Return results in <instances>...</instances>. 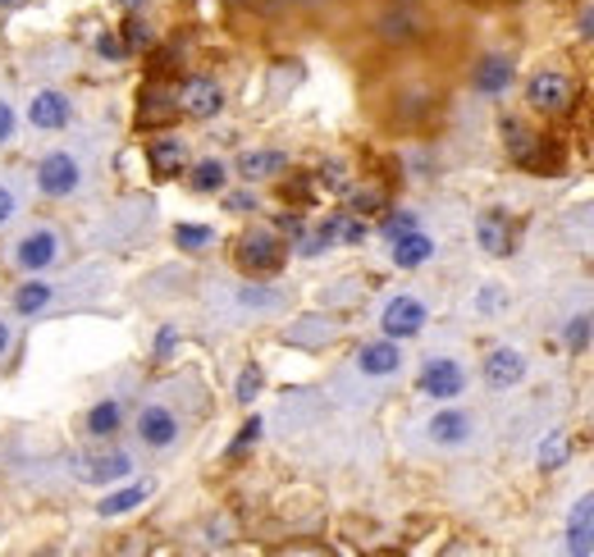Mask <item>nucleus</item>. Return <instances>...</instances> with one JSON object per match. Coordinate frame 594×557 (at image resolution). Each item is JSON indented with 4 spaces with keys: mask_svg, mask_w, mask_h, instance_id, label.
I'll use <instances>...</instances> for the list:
<instances>
[{
    "mask_svg": "<svg viewBox=\"0 0 594 557\" xmlns=\"http://www.w3.org/2000/svg\"><path fill=\"white\" fill-rule=\"evenodd\" d=\"M179 115V97H161V92H147V105L138 110V124L142 128H151V124H165V119H174Z\"/></svg>",
    "mask_w": 594,
    "mask_h": 557,
    "instance_id": "26",
    "label": "nucleus"
},
{
    "mask_svg": "<svg viewBox=\"0 0 594 557\" xmlns=\"http://www.w3.org/2000/svg\"><path fill=\"white\" fill-rule=\"evenodd\" d=\"M389 256H393V265H399V270H421L426 261H434V238L421 233V229H407V233L393 238Z\"/></svg>",
    "mask_w": 594,
    "mask_h": 557,
    "instance_id": "16",
    "label": "nucleus"
},
{
    "mask_svg": "<svg viewBox=\"0 0 594 557\" xmlns=\"http://www.w3.org/2000/svg\"><path fill=\"white\" fill-rule=\"evenodd\" d=\"M261 430H266V426H261V416L243 420V430H238V439L229 443V457H238V453H248V448H252V443L261 439Z\"/></svg>",
    "mask_w": 594,
    "mask_h": 557,
    "instance_id": "35",
    "label": "nucleus"
},
{
    "mask_svg": "<svg viewBox=\"0 0 594 557\" xmlns=\"http://www.w3.org/2000/svg\"><path fill=\"white\" fill-rule=\"evenodd\" d=\"M10 138H14V105L0 101V142H10Z\"/></svg>",
    "mask_w": 594,
    "mask_h": 557,
    "instance_id": "38",
    "label": "nucleus"
},
{
    "mask_svg": "<svg viewBox=\"0 0 594 557\" xmlns=\"http://www.w3.org/2000/svg\"><path fill=\"white\" fill-rule=\"evenodd\" d=\"M261 384H266V375H261V366L252 362V366H243V375H238V403H252V397L261 393Z\"/></svg>",
    "mask_w": 594,
    "mask_h": 557,
    "instance_id": "32",
    "label": "nucleus"
},
{
    "mask_svg": "<svg viewBox=\"0 0 594 557\" xmlns=\"http://www.w3.org/2000/svg\"><path fill=\"white\" fill-rule=\"evenodd\" d=\"M403 5H412V0H403Z\"/></svg>",
    "mask_w": 594,
    "mask_h": 557,
    "instance_id": "50",
    "label": "nucleus"
},
{
    "mask_svg": "<svg viewBox=\"0 0 594 557\" xmlns=\"http://www.w3.org/2000/svg\"><path fill=\"white\" fill-rule=\"evenodd\" d=\"M55 298V288L51 283H41V279H28V283H18L14 288V311L18 316H37V311H47Z\"/></svg>",
    "mask_w": 594,
    "mask_h": 557,
    "instance_id": "23",
    "label": "nucleus"
},
{
    "mask_svg": "<svg viewBox=\"0 0 594 557\" xmlns=\"http://www.w3.org/2000/svg\"><path fill=\"white\" fill-rule=\"evenodd\" d=\"M18 5V0H0V10H14Z\"/></svg>",
    "mask_w": 594,
    "mask_h": 557,
    "instance_id": "49",
    "label": "nucleus"
},
{
    "mask_svg": "<svg viewBox=\"0 0 594 557\" xmlns=\"http://www.w3.org/2000/svg\"><path fill=\"white\" fill-rule=\"evenodd\" d=\"M69 115H74V110H69V97H64V92H51V87L28 101V119H33L37 128H47V132L64 128V124H69Z\"/></svg>",
    "mask_w": 594,
    "mask_h": 557,
    "instance_id": "17",
    "label": "nucleus"
},
{
    "mask_svg": "<svg viewBox=\"0 0 594 557\" xmlns=\"http://www.w3.org/2000/svg\"><path fill=\"white\" fill-rule=\"evenodd\" d=\"M376 33H380L384 41H393V47H407V41H416L426 28H421V18H416V14H407V10H389V14H380Z\"/></svg>",
    "mask_w": 594,
    "mask_h": 557,
    "instance_id": "20",
    "label": "nucleus"
},
{
    "mask_svg": "<svg viewBox=\"0 0 594 557\" xmlns=\"http://www.w3.org/2000/svg\"><path fill=\"white\" fill-rule=\"evenodd\" d=\"M97 51H101L105 60H119V55H124V41H115L110 33H101V37H97Z\"/></svg>",
    "mask_w": 594,
    "mask_h": 557,
    "instance_id": "39",
    "label": "nucleus"
},
{
    "mask_svg": "<svg viewBox=\"0 0 594 557\" xmlns=\"http://www.w3.org/2000/svg\"><path fill=\"white\" fill-rule=\"evenodd\" d=\"M357 370L370 375V380H389V375L403 370V347L399 339H376L357 347Z\"/></svg>",
    "mask_w": 594,
    "mask_h": 557,
    "instance_id": "10",
    "label": "nucleus"
},
{
    "mask_svg": "<svg viewBox=\"0 0 594 557\" xmlns=\"http://www.w3.org/2000/svg\"><path fill=\"white\" fill-rule=\"evenodd\" d=\"M590 333H594V320H590V316H571L567 329H563V343H567L571 352H585V347H590Z\"/></svg>",
    "mask_w": 594,
    "mask_h": 557,
    "instance_id": "30",
    "label": "nucleus"
},
{
    "mask_svg": "<svg viewBox=\"0 0 594 557\" xmlns=\"http://www.w3.org/2000/svg\"><path fill=\"white\" fill-rule=\"evenodd\" d=\"M188 183H192V192H225V183H229V169L219 165V161H202V165H192Z\"/></svg>",
    "mask_w": 594,
    "mask_h": 557,
    "instance_id": "25",
    "label": "nucleus"
},
{
    "mask_svg": "<svg viewBox=\"0 0 594 557\" xmlns=\"http://www.w3.org/2000/svg\"><path fill=\"white\" fill-rule=\"evenodd\" d=\"M55 256H60V238L51 229H37L28 238H18V248H14V265L18 270H33V275L55 265Z\"/></svg>",
    "mask_w": 594,
    "mask_h": 557,
    "instance_id": "14",
    "label": "nucleus"
},
{
    "mask_svg": "<svg viewBox=\"0 0 594 557\" xmlns=\"http://www.w3.org/2000/svg\"><path fill=\"white\" fill-rule=\"evenodd\" d=\"M179 110L192 119H215L219 110H225V92H219L215 78H188L179 92Z\"/></svg>",
    "mask_w": 594,
    "mask_h": 557,
    "instance_id": "11",
    "label": "nucleus"
},
{
    "mask_svg": "<svg viewBox=\"0 0 594 557\" xmlns=\"http://www.w3.org/2000/svg\"><path fill=\"white\" fill-rule=\"evenodd\" d=\"M476 242L490 256H513V219H508V211H498V206L480 211L476 215Z\"/></svg>",
    "mask_w": 594,
    "mask_h": 557,
    "instance_id": "12",
    "label": "nucleus"
},
{
    "mask_svg": "<svg viewBox=\"0 0 594 557\" xmlns=\"http://www.w3.org/2000/svg\"><path fill=\"white\" fill-rule=\"evenodd\" d=\"M283 169H289V155H283V151H243V155H238V174H243L248 183L275 178Z\"/></svg>",
    "mask_w": 594,
    "mask_h": 557,
    "instance_id": "19",
    "label": "nucleus"
},
{
    "mask_svg": "<svg viewBox=\"0 0 594 557\" xmlns=\"http://www.w3.org/2000/svg\"><path fill=\"white\" fill-rule=\"evenodd\" d=\"M430 320V311L421 298H412V293H399V298H389L384 311H380V329H384V339H416V333L426 329Z\"/></svg>",
    "mask_w": 594,
    "mask_h": 557,
    "instance_id": "4",
    "label": "nucleus"
},
{
    "mask_svg": "<svg viewBox=\"0 0 594 557\" xmlns=\"http://www.w3.org/2000/svg\"><path fill=\"white\" fill-rule=\"evenodd\" d=\"M567 434L563 430H554V434H548L544 443H540V466H544V471H558V466H567Z\"/></svg>",
    "mask_w": 594,
    "mask_h": 557,
    "instance_id": "28",
    "label": "nucleus"
},
{
    "mask_svg": "<svg viewBox=\"0 0 594 557\" xmlns=\"http://www.w3.org/2000/svg\"><path fill=\"white\" fill-rule=\"evenodd\" d=\"M174 343H179V333H174V329L165 325V329L156 333V356H169V352H174Z\"/></svg>",
    "mask_w": 594,
    "mask_h": 557,
    "instance_id": "41",
    "label": "nucleus"
},
{
    "mask_svg": "<svg viewBox=\"0 0 594 557\" xmlns=\"http://www.w3.org/2000/svg\"><path fill=\"white\" fill-rule=\"evenodd\" d=\"M283 5H316V0H283Z\"/></svg>",
    "mask_w": 594,
    "mask_h": 557,
    "instance_id": "48",
    "label": "nucleus"
},
{
    "mask_svg": "<svg viewBox=\"0 0 594 557\" xmlns=\"http://www.w3.org/2000/svg\"><path fill=\"white\" fill-rule=\"evenodd\" d=\"M316 178H320L325 188H347V178H343V169H339V165H325Z\"/></svg>",
    "mask_w": 594,
    "mask_h": 557,
    "instance_id": "40",
    "label": "nucleus"
},
{
    "mask_svg": "<svg viewBox=\"0 0 594 557\" xmlns=\"http://www.w3.org/2000/svg\"><path fill=\"white\" fill-rule=\"evenodd\" d=\"M151 41H156V37H151V28L142 24V18H128V24H124V55L128 51H147Z\"/></svg>",
    "mask_w": 594,
    "mask_h": 557,
    "instance_id": "33",
    "label": "nucleus"
},
{
    "mask_svg": "<svg viewBox=\"0 0 594 557\" xmlns=\"http://www.w3.org/2000/svg\"><path fill=\"white\" fill-rule=\"evenodd\" d=\"M238 306H243V311H275V306H283V298L275 293V288L243 283V288H238Z\"/></svg>",
    "mask_w": 594,
    "mask_h": 557,
    "instance_id": "27",
    "label": "nucleus"
},
{
    "mask_svg": "<svg viewBox=\"0 0 594 557\" xmlns=\"http://www.w3.org/2000/svg\"><path fill=\"white\" fill-rule=\"evenodd\" d=\"M526 101H531V110H540V115H567L571 101H577V87H571L567 74H535L531 83H526Z\"/></svg>",
    "mask_w": 594,
    "mask_h": 557,
    "instance_id": "5",
    "label": "nucleus"
},
{
    "mask_svg": "<svg viewBox=\"0 0 594 557\" xmlns=\"http://www.w3.org/2000/svg\"><path fill=\"white\" fill-rule=\"evenodd\" d=\"M416 389H421V397H434V403H453V397L467 393V366L457 356H430L421 375H416Z\"/></svg>",
    "mask_w": 594,
    "mask_h": 557,
    "instance_id": "3",
    "label": "nucleus"
},
{
    "mask_svg": "<svg viewBox=\"0 0 594 557\" xmlns=\"http://www.w3.org/2000/svg\"><path fill=\"white\" fill-rule=\"evenodd\" d=\"M503 147H508V155L521 165V169H535V174H554L563 165V151L554 142H544L540 132H531L526 124L508 119L503 124Z\"/></svg>",
    "mask_w": 594,
    "mask_h": 557,
    "instance_id": "1",
    "label": "nucleus"
},
{
    "mask_svg": "<svg viewBox=\"0 0 594 557\" xmlns=\"http://www.w3.org/2000/svg\"><path fill=\"white\" fill-rule=\"evenodd\" d=\"M513 78H517V64L508 60V55H485L476 64V74H471V87L480 97H503L513 87Z\"/></svg>",
    "mask_w": 594,
    "mask_h": 557,
    "instance_id": "15",
    "label": "nucleus"
},
{
    "mask_svg": "<svg viewBox=\"0 0 594 557\" xmlns=\"http://www.w3.org/2000/svg\"><path fill=\"white\" fill-rule=\"evenodd\" d=\"M18 206H14V192L10 188H0V225H10V215H14Z\"/></svg>",
    "mask_w": 594,
    "mask_h": 557,
    "instance_id": "42",
    "label": "nucleus"
},
{
    "mask_svg": "<svg viewBox=\"0 0 594 557\" xmlns=\"http://www.w3.org/2000/svg\"><path fill=\"white\" fill-rule=\"evenodd\" d=\"M380 206H384V197L376 188H357V192L347 197V211L352 215H370V211H380Z\"/></svg>",
    "mask_w": 594,
    "mask_h": 557,
    "instance_id": "34",
    "label": "nucleus"
},
{
    "mask_svg": "<svg viewBox=\"0 0 594 557\" xmlns=\"http://www.w3.org/2000/svg\"><path fill=\"white\" fill-rule=\"evenodd\" d=\"M279 229H283V233H293V238H302V233H306L302 215H279Z\"/></svg>",
    "mask_w": 594,
    "mask_h": 557,
    "instance_id": "43",
    "label": "nucleus"
},
{
    "mask_svg": "<svg viewBox=\"0 0 594 557\" xmlns=\"http://www.w3.org/2000/svg\"><path fill=\"white\" fill-rule=\"evenodd\" d=\"M225 206H229L233 215H248V211H256V197H252V192H229Z\"/></svg>",
    "mask_w": 594,
    "mask_h": 557,
    "instance_id": "36",
    "label": "nucleus"
},
{
    "mask_svg": "<svg viewBox=\"0 0 594 557\" xmlns=\"http://www.w3.org/2000/svg\"><path fill=\"white\" fill-rule=\"evenodd\" d=\"M5 347H10V325L0 320V356H5Z\"/></svg>",
    "mask_w": 594,
    "mask_h": 557,
    "instance_id": "46",
    "label": "nucleus"
},
{
    "mask_svg": "<svg viewBox=\"0 0 594 557\" xmlns=\"http://www.w3.org/2000/svg\"><path fill=\"white\" fill-rule=\"evenodd\" d=\"M563 553H571V557H585V553H594V494H581V498H577V507L567 511Z\"/></svg>",
    "mask_w": 594,
    "mask_h": 557,
    "instance_id": "8",
    "label": "nucleus"
},
{
    "mask_svg": "<svg viewBox=\"0 0 594 557\" xmlns=\"http://www.w3.org/2000/svg\"><path fill=\"white\" fill-rule=\"evenodd\" d=\"M78 183H83V165L69 151H47L37 161V188L47 197H69Z\"/></svg>",
    "mask_w": 594,
    "mask_h": 557,
    "instance_id": "6",
    "label": "nucleus"
},
{
    "mask_svg": "<svg viewBox=\"0 0 594 557\" xmlns=\"http://www.w3.org/2000/svg\"><path fill=\"white\" fill-rule=\"evenodd\" d=\"M238 270H248V275H275L283 270V261H289V248L279 242V233L270 229H252L238 238Z\"/></svg>",
    "mask_w": 594,
    "mask_h": 557,
    "instance_id": "2",
    "label": "nucleus"
},
{
    "mask_svg": "<svg viewBox=\"0 0 594 557\" xmlns=\"http://www.w3.org/2000/svg\"><path fill=\"white\" fill-rule=\"evenodd\" d=\"M581 37H585V41H594V5L581 14Z\"/></svg>",
    "mask_w": 594,
    "mask_h": 557,
    "instance_id": "45",
    "label": "nucleus"
},
{
    "mask_svg": "<svg viewBox=\"0 0 594 557\" xmlns=\"http://www.w3.org/2000/svg\"><path fill=\"white\" fill-rule=\"evenodd\" d=\"M426 434H430L434 448H462V443H471L476 420L462 412V407H444V412H434L426 420Z\"/></svg>",
    "mask_w": 594,
    "mask_h": 557,
    "instance_id": "7",
    "label": "nucleus"
},
{
    "mask_svg": "<svg viewBox=\"0 0 594 557\" xmlns=\"http://www.w3.org/2000/svg\"><path fill=\"white\" fill-rule=\"evenodd\" d=\"M124 426V407L115 403V397H105V403H97L92 412H87V434L92 439H115Z\"/></svg>",
    "mask_w": 594,
    "mask_h": 557,
    "instance_id": "22",
    "label": "nucleus"
},
{
    "mask_svg": "<svg viewBox=\"0 0 594 557\" xmlns=\"http://www.w3.org/2000/svg\"><path fill=\"white\" fill-rule=\"evenodd\" d=\"M115 5H124V10H142L147 0H115Z\"/></svg>",
    "mask_w": 594,
    "mask_h": 557,
    "instance_id": "47",
    "label": "nucleus"
},
{
    "mask_svg": "<svg viewBox=\"0 0 594 557\" xmlns=\"http://www.w3.org/2000/svg\"><path fill=\"white\" fill-rule=\"evenodd\" d=\"M283 197H293V202H306V197H312V183H306V178H302V183L283 188Z\"/></svg>",
    "mask_w": 594,
    "mask_h": 557,
    "instance_id": "44",
    "label": "nucleus"
},
{
    "mask_svg": "<svg viewBox=\"0 0 594 557\" xmlns=\"http://www.w3.org/2000/svg\"><path fill=\"white\" fill-rule=\"evenodd\" d=\"M83 476L92 484H110V480H128L134 476V457L128 453H105V457H92L83 466Z\"/></svg>",
    "mask_w": 594,
    "mask_h": 557,
    "instance_id": "21",
    "label": "nucleus"
},
{
    "mask_svg": "<svg viewBox=\"0 0 594 557\" xmlns=\"http://www.w3.org/2000/svg\"><path fill=\"white\" fill-rule=\"evenodd\" d=\"M476 306H480V311H485V316H490V311H498V306H503V288H480V298H476Z\"/></svg>",
    "mask_w": 594,
    "mask_h": 557,
    "instance_id": "37",
    "label": "nucleus"
},
{
    "mask_svg": "<svg viewBox=\"0 0 594 557\" xmlns=\"http://www.w3.org/2000/svg\"><path fill=\"white\" fill-rule=\"evenodd\" d=\"M147 161H151V174L156 178H179L188 169V147L179 138H156L147 147Z\"/></svg>",
    "mask_w": 594,
    "mask_h": 557,
    "instance_id": "18",
    "label": "nucleus"
},
{
    "mask_svg": "<svg viewBox=\"0 0 594 557\" xmlns=\"http://www.w3.org/2000/svg\"><path fill=\"white\" fill-rule=\"evenodd\" d=\"M174 242H179L184 252H206L211 242H215V229H206V225H179V229H174Z\"/></svg>",
    "mask_w": 594,
    "mask_h": 557,
    "instance_id": "29",
    "label": "nucleus"
},
{
    "mask_svg": "<svg viewBox=\"0 0 594 557\" xmlns=\"http://www.w3.org/2000/svg\"><path fill=\"white\" fill-rule=\"evenodd\" d=\"M407 229H421V225H416V211H389L384 219H380V233L393 242V238H399V233H407Z\"/></svg>",
    "mask_w": 594,
    "mask_h": 557,
    "instance_id": "31",
    "label": "nucleus"
},
{
    "mask_svg": "<svg viewBox=\"0 0 594 557\" xmlns=\"http://www.w3.org/2000/svg\"><path fill=\"white\" fill-rule=\"evenodd\" d=\"M526 380V356L517 352V347H494L490 356H485V384L494 389V393H508V389H517Z\"/></svg>",
    "mask_w": 594,
    "mask_h": 557,
    "instance_id": "13",
    "label": "nucleus"
},
{
    "mask_svg": "<svg viewBox=\"0 0 594 557\" xmlns=\"http://www.w3.org/2000/svg\"><path fill=\"white\" fill-rule=\"evenodd\" d=\"M138 439L147 448H174L179 443V416H174L165 403H151L138 412Z\"/></svg>",
    "mask_w": 594,
    "mask_h": 557,
    "instance_id": "9",
    "label": "nucleus"
},
{
    "mask_svg": "<svg viewBox=\"0 0 594 557\" xmlns=\"http://www.w3.org/2000/svg\"><path fill=\"white\" fill-rule=\"evenodd\" d=\"M147 494H151V484H128V489H119V494H105L101 503H97V511L110 521V517H124V511H134L138 503H147Z\"/></svg>",
    "mask_w": 594,
    "mask_h": 557,
    "instance_id": "24",
    "label": "nucleus"
}]
</instances>
